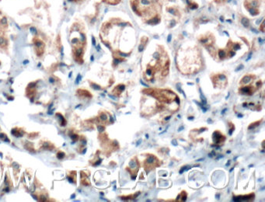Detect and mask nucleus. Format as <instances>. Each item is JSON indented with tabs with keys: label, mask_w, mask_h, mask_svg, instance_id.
I'll use <instances>...</instances> for the list:
<instances>
[{
	"label": "nucleus",
	"mask_w": 265,
	"mask_h": 202,
	"mask_svg": "<svg viewBox=\"0 0 265 202\" xmlns=\"http://www.w3.org/2000/svg\"><path fill=\"white\" fill-rule=\"evenodd\" d=\"M100 120H101V121H107V114H106L105 113H102L101 114H100Z\"/></svg>",
	"instance_id": "nucleus-13"
},
{
	"label": "nucleus",
	"mask_w": 265,
	"mask_h": 202,
	"mask_svg": "<svg viewBox=\"0 0 265 202\" xmlns=\"http://www.w3.org/2000/svg\"><path fill=\"white\" fill-rule=\"evenodd\" d=\"M254 194H249V195H245V196H239L237 197H233V201H250L254 200Z\"/></svg>",
	"instance_id": "nucleus-8"
},
{
	"label": "nucleus",
	"mask_w": 265,
	"mask_h": 202,
	"mask_svg": "<svg viewBox=\"0 0 265 202\" xmlns=\"http://www.w3.org/2000/svg\"><path fill=\"white\" fill-rule=\"evenodd\" d=\"M238 117H243V115H242V114H239Z\"/></svg>",
	"instance_id": "nucleus-26"
},
{
	"label": "nucleus",
	"mask_w": 265,
	"mask_h": 202,
	"mask_svg": "<svg viewBox=\"0 0 265 202\" xmlns=\"http://www.w3.org/2000/svg\"><path fill=\"white\" fill-rule=\"evenodd\" d=\"M166 19L169 21V27H173L177 24V21L181 17V10L177 5H167L165 7Z\"/></svg>",
	"instance_id": "nucleus-2"
},
{
	"label": "nucleus",
	"mask_w": 265,
	"mask_h": 202,
	"mask_svg": "<svg viewBox=\"0 0 265 202\" xmlns=\"http://www.w3.org/2000/svg\"><path fill=\"white\" fill-rule=\"evenodd\" d=\"M142 142V139H139V140L138 141V142H137V144H136V146H139V145L140 143Z\"/></svg>",
	"instance_id": "nucleus-19"
},
{
	"label": "nucleus",
	"mask_w": 265,
	"mask_h": 202,
	"mask_svg": "<svg viewBox=\"0 0 265 202\" xmlns=\"http://www.w3.org/2000/svg\"><path fill=\"white\" fill-rule=\"evenodd\" d=\"M193 119H194L193 117H188V120H193Z\"/></svg>",
	"instance_id": "nucleus-24"
},
{
	"label": "nucleus",
	"mask_w": 265,
	"mask_h": 202,
	"mask_svg": "<svg viewBox=\"0 0 265 202\" xmlns=\"http://www.w3.org/2000/svg\"><path fill=\"white\" fill-rule=\"evenodd\" d=\"M124 89H125V86H124V85L120 84V85H119V86L116 87L115 90H118V93H122V91H123Z\"/></svg>",
	"instance_id": "nucleus-11"
},
{
	"label": "nucleus",
	"mask_w": 265,
	"mask_h": 202,
	"mask_svg": "<svg viewBox=\"0 0 265 202\" xmlns=\"http://www.w3.org/2000/svg\"><path fill=\"white\" fill-rule=\"evenodd\" d=\"M252 166H254V165H252V164H251V165H250V166H249L250 168V167H252Z\"/></svg>",
	"instance_id": "nucleus-25"
},
{
	"label": "nucleus",
	"mask_w": 265,
	"mask_h": 202,
	"mask_svg": "<svg viewBox=\"0 0 265 202\" xmlns=\"http://www.w3.org/2000/svg\"><path fill=\"white\" fill-rule=\"evenodd\" d=\"M229 164H230V161H229L227 162V163H226V164H225V166H229Z\"/></svg>",
	"instance_id": "nucleus-22"
},
{
	"label": "nucleus",
	"mask_w": 265,
	"mask_h": 202,
	"mask_svg": "<svg viewBox=\"0 0 265 202\" xmlns=\"http://www.w3.org/2000/svg\"><path fill=\"white\" fill-rule=\"evenodd\" d=\"M243 65H239L238 67H237V68H236V69H235V72H238V71L241 70V69H243Z\"/></svg>",
	"instance_id": "nucleus-18"
},
{
	"label": "nucleus",
	"mask_w": 265,
	"mask_h": 202,
	"mask_svg": "<svg viewBox=\"0 0 265 202\" xmlns=\"http://www.w3.org/2000/svg\"><path fill=\"white\" fill-rule=\"evenodd\" d=\"M104 1L106 3H107V4H109V5H115L121 3L122 0H104Z\"/></svg>",
	"instance_id": "nucleus-10"
},
{
	"label": "nucleus",
	"mask_w": 265,
	"mask_h": 202,
	"mask_svg": "<svg viewBox=\"0 0 265 202\" xmlns=\"http://www.w3.org/2000/svg\"><path fill=\"white\" fill-rule=\"evenodd\" d=\"M145 137L147 138H149V135H145Z\"/></svg>",
	"instance_id": "nucleus-27"
},
{
	"label": "nucleus",
	"mask_w": 265,
	"mask_h": 202,
	"mask_svg": "<svg viewBox=\"0 0 265 202\" xmlns=\"http://www.w3.org/2000/svg\"><path fill=\"white\" fill-rule=\"evenodd\" d=\"M255 89L252 88V86H242L239 89V92L242 94L246 95H252L254 93Z\"/></svg>",
	"instance_id": "nucleus-6"
},
{
	"label": "nucleus",
	"mask_w": 265,
	"mask_h": 202,
	"mask_svg": "<svg viewBox=\"0 0 265 202\" xmlns=\"http://www.w3.org/2000/svg\"><path fill=\"white\" fill-rule=\"evenodd\" d=\"M204 158H202V159H198V160H197V162H201V160H204Z\"/></svg>",
	"instance_id": "nucleus-23"
},
{
	"label": "nucleus",
	"mask_w": 265,
	"mask_h": 202,
	"mask_svg": "<svg viewBox=\"0 0 265 202\" xmlns=\"http://www.w3.org/2000/svg\"><path fill=\"white\" fill-rule=\"evenodd\" d=\"M168 1H175V0H168Z\"/></svg>",
	"instance_id": "nucleus-28"
},
{
	"label": "nucleus",
	"mask_w": 265,
	"mask_h": 202,
	"mask_svg": "<svg viewBox=\"0 0 265 202\" xmlns=\"http://www.w3.org/2000/svg\"><path fill=\"white\" fill-rule=\"evenodd\" d=\"M212 138H213V142H214L215 145L220 144V143H223L225 140V136L222 135V133H220V132H219V131H216V132H215L213 133Z\"/></svg>",
	"instance_id": "nucleus-5"
},
{
	"label": "nucleus",
	"mask_w": 265,
	"mask_h": 202,
	"mask_svg": "<svg viewBox=\"0 0 265 202\" xmlns=\"http://www.w3.org/2000/svg\"><path fill=\"white\" fill-rule=\"evenodd\" d=\"M252 79H253V76H252V75H247V76H245L242 79V80H241V83L242 84L249 83L252 80Z\"/></svg>",
	"instance_id": "nucleus-9"
},
{
	"label": "nucleus",
	"mask_w": 265,
	"mask_h": 202,
	"mask_svg": "<svg viewBox=\"0 0 265 202\" xmlns=\"http://www.w3.org/2000/svg\"><path fill=\"white\" fill-rule=\"evenodd\" d=\"M229 124H230L231 127H230V128H229V135H232L233 131L235 130V126H234V124H232V123H229Z\"/></svg>",
	"instance_id": "nucleus-15"
},
{
	"label": "nucleus",
	"mask_w": 265,
	"mask_h": 202,
	"mask_svg": "<svg viewBox=\"0 0 265 202\" xmlns=\"http://www.w3.org/2000/svg\"><path fill=\"white\" fill-rule=\"evenodd\" d=\"M213 1L218 5H223L227 2L228 0H213Z\"/></svg>",
	"instance_id": "nucleus-12"
},
{
	"label": "nucleus",
	"mask_w": 265,
	"mask_h": 202,
	"mask_svg": "<svg viewBox=\"0 0 265 202\" xmlns=\"http://www.w3.org/2000/svg\"><path fill=\"white\" fill-rule=\"evenodd\" d=\"M226 110H227V109H226V108H225V109H224V110L222 111V114H223V113H225V111H226Z\"/></svg>",
	"instance_id": "nucleus-21"
},
{
	"label": "nucleus",
	"mask_w": 265,
	"mask_h": 202,
	"mask_svg": "<svg viewBox=\"0 0 265 202\" xmlns=\"http://www.w3.org/2000/svg\"><path fill=\"white\" fill-rule=\"evenodd\" d=\"M261 121H262V120H260V121H257V122L254 123V124H251V125H250V126L249 127V129H251V128H256V127L258 126V125H260V123L261 122Z\"/></svg>",
	"instance_id": "nucleus-14"
},
{
	"label": "nucleus",
	"mask_w": 265,
	"mask_h": 202,
	"mask_svg": "<svg viewBox=\"0 0 265 202\" xmlns=\"http://www.w3.org/2000/svg\"><path fill=\"white\" fill-rule=\"evenodd\" d=\"M264 0H243V7L251 16H257L263 9Z\"/></svg>",
	"instance_id": "nucleus-3"
},
{
	"label": "nucleus",
	"mask_w": 265,
	"mask_h": 202,
	"mask_svg": "<svg viewBox=\"0 0 265 202\" xmlns=\"http://www.w3.org/2000/svg\"><path fill=\"white\" fill-rule=\"evenodd\" d=\"M182 129H184V126H181V127H180V128L179 130H178V131H179V132H180V131H182Z\"/></svg>",
	"instance_id": "nucleus-20"
},
{
	"label": "nucleus",
	"mask_w": 265,
	"mask_h": 202,
	"mask_svg": "<svg viewBox=\"0 0 265 202\" xmlns=\"http://www.w3.org/2000/svg\"><path fill=\"white\" fill-rule=\"evenodd\" d=\"M57 156H58V158H59V159H62V158L65 156L64 152H59V153H58V155H57Z\"/></svg>",
	"instance_id": "nucleus-16"
},
{
	"label": "nucleus",
	"mask_w": 265,
	"mask_h": 202,
	"mask_svg": "<svg viewBox=\"0 0 265 202\" xmlns=\"http://www.w3.org/2000/svg\"><path fill=\"white\" fill-rule=\"evenodd\" d=\"M188 170V168H187V166H183L182 168H181V170H180V174H182L183 172H184V171H185V170Z\"/></svg>",
	"instance_id": "nucleus-17"
},
{
	"label": "nucleus",
	"mask_w": 265,
	"mask_h": 202,
	"mask_svg": "<svg viewBox=\"0 0 265 202\" xmlns=\"http://www.w3.org/2000/svg\"><path fill=\"white\" fill-rule=\"evenodd\" d=\"M159 161L157 158L155 156H153V155H149L148 158L145 159V168H150V167H152V168H154L155 166H159Z\"/></svg>",
	"instance_id": "nucleus-4"
},
{
	"label": "nucleus",
	"mask_w": 265,
	"mask_h": 202,
	"mask_svg": "<svg viewBox=\"0 0 265 202\" xmlns=\"http://www.w3.org/2000/svg\"><path fill=\"white\" fill-rule=\"evenodd\" d=\"M185 3L187 5V8L191 10L198 8V4L195 0H185Z\"/></svg>",
	"instance_id": "nucleus-7"
},
{
	"label": "nucleus",
	"mask_w": 265,
	"mask_h": 202,
	"mask_svg": "<svg viewBox=\"0 0 265 202\" xmlns=\"http://www.w3.org/2000/svg\"><path fill=\"white\" fill-rule=\"evenodd\" d=\"M130 7L142 22L149 25H156L161 20L163 13L162 0H130Z\"/></svg>",
	"instance_id": "nucleus-1"
}]
</instances>
